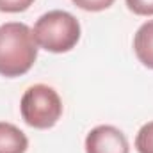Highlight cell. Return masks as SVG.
Here are the masks:
<instances>
[{
  "label": "cell",
  "mask_w": 153,
  "mask_h": 153,
  "mask_svg": "<svg viewBox=\"0 0 153 153\" xmlns=\"http://www.w3.org/2000/svg\"><path fill=\"white\" fill-rule=\"evenodd\" d=\"M38 59V43L32 29L20 22L0 25V75L5 78L25 75Z\"/></svg>",
  "instance_id": "obj_1"
},
{
  "label": "cell",
  "mask_w": 153,
  "mask_h": 153,
  "mask_svg": "<svg viewBox=\"0 0 153 153\" xmlns=\"http://www.w3.org/2000/svg\"><path fill=\"white\" fill-rule=\"evenodd\" d=\"M34 39L46 52L66 53L73 50L80 41V23L68 11H48L45 13L32 29Z\"/></svg>",
  "instance_id": "obj_2"
},
{
  "label": "cell",
  "mask_w": 153,
  "mask_h": 153,
  "mask_svg": "<svg viewBox=\"0 0 153 153\" xmlns=\"http://www.w3.org/2000/svg\"><path fill=\"white\" fill-rule=\"evenodd\" d=\"M20 112L29 126L48 130L55 126L62 116V100L53 87L46 84H34L23 93Z\"/></svg>",
  "instance_id": "obj_3"
},
{
  "label": "cell",
  "mask_w": 153,
  "mask_h": 153,
  "mask_svg": "<svg viewBox=\"0 0 153 153\" xmlns=\"http://www.w3.org/2000/svg\"><path fill=\"white\" fill-rule=\"evenodd\" d=\"M85 153H130V146L119 128L112 125H100L87 134Z\"/></svg>",
  "instance_id": "obj_4"
},
{
  "label": "cell",
  "mask_w": 153,
  "mask_h": 153,
  "mask_svg": "<svg viewBox=\"0 0 153 153\" xmlns=\"http://www.w3.org/2000/svg\"><path fill=\"white\" fill-rule=\"evenodd\" d=\"M27 148V135L18 126L0 121V153H25Z\"/></svg>",
  "instance_id": "obj_5"
},
{
  "label": "cell",
  "mask_w": 153,
  "mask_h": 153,
  "mask_svg": "<svg viewBox=\"0 0 153 153\" xmlns=\"http://www.w3.org/2000/svg\"><path fill=\"white\" fill-rule=\"evenodd\" d=\"M134 52L146 68L153 70V20H148L139 27L134 36Z\"/></svg>",
  "instance_id": "obj_6"
},
{
  "label": "cell",
  "mask_w": 153,
  "mask_h": 153,
  "mask_svg": "<svg viewBox=\"0 0 153 153\" xmlns=\"http://www.w3.org/2000/svg\"><path fill=\"white\" fill-rule=\"evenodd\" d=\"M135 148L139 153H153V121L141 126L135 135Z\"/></svg>",
  "instance_id": "obj_7"
},
{
  "label": "cell",
  "mask_w": 153,
  "mask_h": 153,
  "mask_svg": "<svg viewBox=\"0 0 153 153\" xmlns=\"http://www.w3.org/2000/svg\"><path fill=\"white\" fill-rule=\"evenodd\" d=\"M76 7L84 9V11H89V13H100V11H105L109 9L114 0H71Z\"/></svg>",
  "instance_id": "obj_8"
},
{
  "label": "cell",
  "mask_w": 153,
  "mask_h": 153,
  "mask_svg": "<svg viewBox=\"0 0 153 153\" xmlns=\"http://www.w3.org/2000/svg\"><path fill=\"white\" fill-rule=\"evenodd\" d=\"M34 0H0V13H23Z\"/></svg>",
  "instance_id": "obj_9"
},
{
  "label": "cell",
  "mask_w": 153,
  "mask_h": 153,
  "mask_svg": "<svg viewBox=\"0 0 153 153\" xmlns=\"http://www.w3.org/2000/svg\"><path fill=\"white\" fill-rule=\"evenodd\" d=\"M126 5L137 16H153V0H126Z\"/></svg>",
  "instance_id": "obj_10"
}]
</instances>
